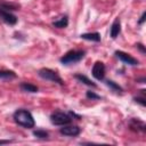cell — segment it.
<instances>
[{"mask_svg": "<svg viewBox=\"0 0 146 146\" xmlns=\"http://www.w3.org/2000/svg\"><path fill=\"white\" fill-rule=\"evenodd\" d=\"M33 136H35L36 138H40V139H46V138H48V136H49V133L46 131V130H34L33 131Z\"/></svg>", "mask_w": 146, "mask_h": 146, "instance_id": "e0dca14e", "label": "cell"}, {"mask_svg": "<svg viewBox=\"0 0 146 146\" xmlns=\"http://www.w3.org/2000/svg\"><path fill=\"white\" fill-rule=\"evenodd\" d=\"M39 76L44 79V80H48V81H51V82H55V83H58L60 86L64 84V81L63 79L58 75V73H56L55 71L50 70V68H47V67H43V68H40L39 72H38Z\"/></svg>", "mask_w": 146, "mask_h": 146, "instance_id": "3957f363", "label": "cell"}, {"mask_svg": "<svg viewBox=\"0 0 146 146\" xmlns=\"http://www.w3.org/2000/svg\"><path fill=\"white\" fill-rule=\"evenodd\" d=\"M86 96H87L89 99H100V96L97 95V94H95L94 91H87Z\"/></svg>", "mask_w": 146, "mask_h": 146, "instance_id": "d6986e66", "label": "cell"}, {"mask_svg": "<svg viewBox=\"0 0 146 146\" xmlns=\"http://www.w3.org/2000/svg\"><path fill=\"white\" fill-rule=\"evenodd\" d=\"M50 121L55 125H66L71 123L72 117L64 112H55L50 115Z\"/></svg>", "mask_w": 146, "mask_h": 146, "instance_id": "277c9868", "label": "cell"}, {"mask_svg": "<svg viewBox=\"0 0 146 146\" xmlns=\"http://www.w3.org/2000/svg\"><path fill=\"white\" fill-rule=\"evenodd\" d=\"M145 17H146V13L144 11V13H143V15H141V17H140V19H139V22H138V24H143V23H144V21H145Z\"/></svg>", "mask_w": 146, "mask_h": 146, "instance_id": "7402d4cb", "label": "cell"}, {"mask_svg": "<svg viewBox=\"0 0 146 146\" xmlns=\"http://www.w3.org/2000/svg\"><path fill=\"white\" fill-rule=\"evenodd\" d=\"M145 78H141V79H139V80H137V82H139V83H145Z\"/></svg>", "mask_w": 146, "mask_h": 146, "instance_id": "603a6c76", "label": "cell"}, {"mask_svg": "<svg viewBox=\"0 0 146 146\" xmlns=\"http://www.w3.org/2000/svg\"><path fill=\"white\" fill-rule=\"evenodd\" d=\"M52 25H54L55 27H58V29H64V27H66V26L68 25V19H67L66 16H64V17H62L60 19L55 21V22L52 23Z\"/></svg>", "mask_w": 146, "mask_h": 146, "instance_id": "9a60e30c", "label": "cell"}, {"mask_svg": "<svg viewBox=\"0 0 146 146\" xmlns=\"http://www.w3.org/2000/svg\"><path fill=\"white\" fill-rule=\"evenodd\" d=\"M15 122L24 128H27V129H31L35 125V122H34V119H33V115L31 114V112H29L27 110H17L14 115H13Z\"/></svg>", "mask_w": 146, "mask_h": 146, "instance_id": "6da1fadb", "label": "cell"}, {"mask_svg": "<svg viewBox=\"0 0 146 146\" xmlns=\"http://www.w3.org/2000/svg\"><path fill=\"white\" fill-rule=\"evenodd\" d=\"M74 78H75L76 80H79L80 82H82V83H84V84L89 86V87L96 88V83H95V82H92L90 79H88V78H87L86 75H83V74H75V75H74Z\"/></svg>", "mask_w": 146, "mask_h": 146, "instance_id": "7c38bea8", "label": "cell"}, {"mask_svg": "<svg viewBox=\"0 0 146 146\" xmlns=\"http://www.w3.org/2000/svg\"><path fill=\"white\" fill-rule=\"evenodd\" d=\"M115 55H116V57H117L120 60H122L123 63H125V64H128V65L135 66V65H138V63H139L136 58H133L132 56H130L129 54H127V52H124V51L116 50V51H115Z\"/></svg>", "mask_w": 146, "mask_h": 146, "instance_id": "8992f818", "label": "cell"}, {"mask_svg": "<svg viewBox=\"0 0 146 146\" xmlns=\"http://www.w3.org/2000/svg\"><path fill=\"white\" fill-rule=\"evenodd\" d=\"M106 84H107L113 91H115V92H117V94H122V91H123V89H122L117 83H115V82L112 81V80H107V81H106Z\"/></svg>", "mask_w": 146, "mask_h": 146, "instance_id": "2e32d148", "label": "cell"}, {"mask_svg": "<svg viewBox=\"0 0 146 146\" xmlns=\"http://www.w3.org/2000/svg\"><path fill=\"white\" fill-rule=\"evenodd\" d=\"M21 89L23 91H26V92H38V87L32 84V83H27V82H22L21 83Z\"/></svg>", "mask_w": 146, "mask_h": 146, "instance_id": "5bb4252c", "label": "cell"}, {"mask_svg": "<svg viewBox=\"0 0 146 146\" xmlns=\"http://www.w3.org/2000/svg\"><path fill=\"white\" fill-rule=\"evenodd\" d=\"M81 38L84 40H89V41H95V42H99L100 41V34L97 32L94 33H83L81 34Z\"/></svg>", "mask_w": 146, "mask_h": 146, "instance_id": "8fae6325", "label": "cell"}, {"mask_svg": "<svg viewBox=\"0 0 146 146\" xmlns=\"http://www.w3.org/2000/svg\"><path fill=\"white\" fill-rule=\"evenodd\" d=\"M0 18L9 25H15L17 23V17L15 15H13L11 13L3 10V9H0Z\"/></svg>", "mask_w": 146, "mask_h": 146, "instance_id": "ba28073f", "label": "cell"}, {"mask_svg": "<svg viewBox=\"0 0 146 146\" xmlns=\"http://www.w3.org/2000/svg\"><path fill=\"white\" fill-rule=\"evenodd\" d=\"M11 143V140H0V144H9Z\"/></svg>", "mask_w": 146, "mask_h": 146, "instance_id": "cb8c5ba5", "label": "cell"}, {"mask_svg": "<svg viewBox=\"0 0 146 146\" xmlns=\"http://www.w3.org/2000/svg\"><path fill=\"white\" fill-rule=\"evenodd\" d=\"M136 47L141 51V54H146V49H145V47H144V44H143V43H137V44H136Z\"/></svg>", "mask_w": 146, "mask_h": 146, "instance_id": "44dd1931", "label": "cell"}, {"mask_svg": "<svg viewBox=\"0 0 146 146\" xmlns=\"http://www.w3.org/2000/svg\"><path fill=\"white\" fill-rule=\"evenodd\" d=\"M86 52L83 50H71L68 52H66L62 58H60V63L64 65H70V64H75L78 62H80L83 57H84Z\"/></svg>", "mask_w": 146, "mask_h": 146, "instance_id": "7a4b0ae2", "label": "cell"}, {"mask_svg": "<svg viewBox=\"0 0 146 146\" xmlns=\"http://www.w3.org/2000/svg\"><path fill=\"white\" fill-rule=\"evenodd\" d=\"M15 78H16V73L14 71L0 70V80H10V79H15Z\"/></svg>", "mask_w": 146, "mask_h": 146, "instance_id": "4fadbf2b", "label": "cell"}, {"mask_svg": "<svg viewBox=\"0 0 146 146\" xmlns=\"http://www.w3.org/2000/svg\"><path fill=\"white\" fill-rule=\"evenodd\" d=\"M120 31H121V23H120V19L116 18L113 22L112 26H111V38L112 39H115L120 34Z\"/></svg>", "mask_w": 146, "mask_h": 146, "instance_id": "30bf717a", "label": "cell"}, {"mask_svg": "<svg viewBox=\"0 0 146 146\" xmlns=\"http://www.w3.org/2000/svg\"><path fill=\"white\" fill-rule=\"evenodd\" d=\"M130 128L135 131H141V132H145L146 131V125L143 121L138 120V119H132L130 121Z\"/></svg>", "mask_w": 146, "mask_h": 146, "instance_id": "9c48e42d", "label": "cell"}, {"mask_svg": "<svg viewBox=\"0 0 146 146\" xmlns=\"http://www.w3.org/2000/svg\"><path fill=\"white\" fill-rule=\"evenodd\" d=\"M81 129L78 125H63V128H60L59 132L64 136H68V137H75L80 133Z\"/></svg>", "mask_w": 146, "mask_h": 146, "instance_id": "52a82bcc", "label": "cell"}, {"mask_svg": "<svg viewBox=\"0 0 146 146\" xmlns=\"http://www.w3.org/2000/svg\"><path fill=\"white\" fill-rule=\"evenodd\" d=\"M133 100L137 102V103H139L141 106H146V99H145V97H135Z\"/></svg>", "mask_w": 146, "mask_h": 146, "instance_id": "ffe728a7", "label": "cell"}, {"mask_svg": "<svg viewBox=\"0 0 146 146\" xmlns=\"http://www.w3.org/2000/svg\"><path fill=\"white\" fill-rule=\"evenodd\" d=\"M0 9H3V10H17V7L15 5H11V3H6V2H0Z\"/></svg>", "mask_w": 146, "mask_h": 146, "instance_id": "ac0fdd59", "label": "cell"}, {"mask_svg": "<svg viewBox=\"0 0 146 146\" xmlns=\"http://www.w3.org/2000/svg\"><path fill=\"white\" fill-rule=\"evenodd\" d=\"M92 76L97 80H103L105 76V65L102 62H96L91 70Z\"/></svg>", "mask_w": 146, "mask_h": 146, "instance_id": "5b68a950", "label": "cell"}]
</instances>
